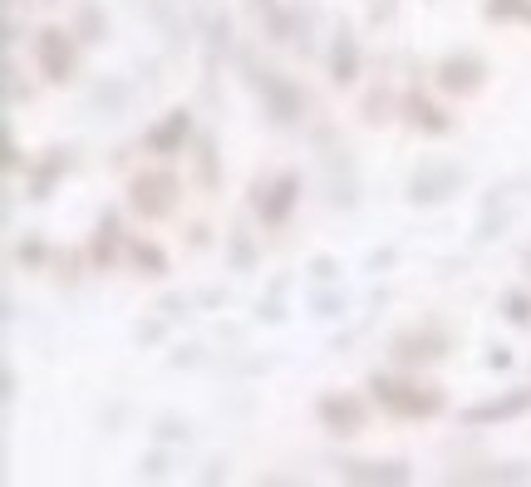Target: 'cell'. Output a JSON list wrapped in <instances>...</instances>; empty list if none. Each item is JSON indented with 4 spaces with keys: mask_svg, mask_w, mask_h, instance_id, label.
<instances>
[{
    "mask_svg": "<svg viewBox=\"0 0 531 487\" xmlns=\"http://www.w3.org/2000/svg\"><path fill=\"white\" fill-rule=\"evenodd\" d=\"M374 399H379L389 414H404V419L438 414V394H433V389H413V384H394V379H374Z\"/></svg>",
    "mask_w": 531,
    "mask_h": 487,
    "instance_id": "1",
    "label": "cell"
},
{
    "mask_svg": "<svg viewBox=\"0 0 531 487\" xmlns=\"http://www.w3.org/2000/svg\"><path fill=\"white\" fill-rule=\"evenodd\" d=\"M133 202H138L148 217L168 212V207H173V178H138V183H133Z\"/></svg>",
    "mask_w": 531,
    "mask_h": 487,
    "instance_id": "2",
    "label": "cell"
},
{
    "mask_svg": "<svg viewBox=\"0 0 531 487\" xmlns=\"http://www.w3.org/2000/svg\"><path fill=\"white\" fill-rule=\"evenodd\" d=\"M320 419H325V424H335V433H354L364 414H359V404H354V399H325V404H320Z\"/></svg>",
    "mask_w": 531,
    "mask_h": 487,
    "instance_id": "3",
    "label": "cell"
},
{
    "mask_svg": "<svg viewBox=\"0 0 531 487\" xmlns=\"http://www.w3.org/2000/svg\"><path fill=\"white\" fill-rule=\"evenodd\" d=\"M40 64L50 69V79H64V74H69V50H64L59 30H45V35H40Z\"/></svg>",
    "mask_w": 531,
    "mask_h": 487,
    "instance_id": "4",
    "label": "cell"
},
{
    "mask_svg": "<svg viewBox=\"0 0 531 487\" xmlns=\"http://www.w3.org/2000/svg\"><path fill=\"white\" fill-rule=\"evenodd\" d=\"M350 478H359V483H374V478H389V483H404V468L399 463H384V468H374V463H354Z\"/></svg>",
    "mask_w": 531,
    "mask_h": 487,
    "instance_id": "5",
    "label": "cell"
},
{
    "mask_svg": "<svg viewBox=\"0 0 531 487\" xmlns=\"http://www.w3.org/2000/svg\"><path fill=\"white\" fill-rule=\"evenodd\" d=\"M527 409V394H517V399H507V404H487V409H472L468 419L472 424H482V419H507V414H522Z\"/></svg>",
    "mask_w": 531,
    "mask_h": 487,
    "instance_id": "6",
    "label": "cell"
},
{
    "mask_svg": "<svg viewBox=\"0 0 531 487\" xmlns=\"http://www.w3.org/2000/svg\"><path fill=\"white\" fill-rule=\"evenodd\" d=\"M335 79H354V45L350 40H340V50H335Z\"/></svg>",
    "mask_w": 531,
    "mask_h": 487,
    "instance_id": "7",
    "label": "cell"
},
{
    "mask_svg": "<svg viewBox=\"0 0 531 487\" xmlns=\"http://www.w3.org/2000/svg\"><path fill=\"white\" fill-rule=\"evenodd\" d=\"M177 133H187V119H182V114H177V119L168 123V128H158V133H153V148H168Z\"/></svg>",
    "mask_w": 531,
    "mask_h": 487,
    "instance_id": "8",
    "label": "cell"
},
{
    "mask_svg": "<svg viewBox=\"0 0 531 487\" xmlns=\"http://www.w3.org/2000/svg\"><path fill=\"white\" fill-rule=\"evenodd\" d=\"M291 192H295V183H281V187H276V197H271V207H266V217H271V222H276V217L286 212V202H291Z\"/></svg>",
    "mask_w": 531,
    "mask_h": 487,
    "instance_id": "9",
    "label": "cell"
},
{
    "mask_svg": "<svg viewBox=\"0 0 531 487\" xmlns=\"http://www.w3.org/2000/svg\"><path fill=\"white\" fill-rule=\"evenodd\" d=\"M487 10L492 15H531V5H522V0H492Z\"/></svg>",
    "mask_w": 531,
    "mask_h": 487,
    "instance_id": "10",
    "label": "cell"
}]
</instances>
